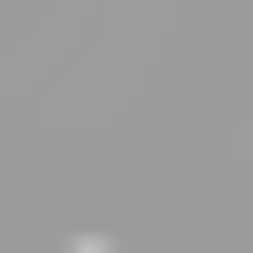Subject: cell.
Segmentation results:
<instances>
[{"instance_id":"obj_1","label":"cell","mask_w":253,"mask_h":253,"mask_svg":"<svg viewBox=\"0 0 253 253\" xmlns=\"http://www.w3.org/2000/svg\"><path fill=\"white\" fill-rule=\"evenodd\" d=\"M79 253H111V237H79Z\"/></svg>"}]
</instances>
